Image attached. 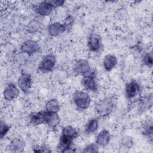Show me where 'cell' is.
<instances>
[{"label": "cell", "mask_w": 153, "mask_h": 153, "mask_svg": "<svg viewBox=\"0 0 153 153\" xmlns=\"http://www.w3.org/2000/svg\"><path fill=\"white\" fill-rule=\"evenodd\" d=\"M114 108V100L111 97H106L98 101L95 105L96 114L100 117L110 115Z\"/></svg>", "instance_id": "cell-1"}, {"label": "cell", "mask_w": 153, "mask_h": 153, "mask_svg": "<svg viewBox=\"0 0 153 153\" xmlns=\"http://www.w3.org/2000/svg\"><path fill=\"white\" fill-rule=\"evenodd\" d=\"M91 102V97L86 91H76L73 96V102L78 110H86L90 106Z\"/></svg>", "instance_id": "cell-2"}, {"label": "cell", "mask_w": 153, "mask_h": 153, "mask_svg": "<svg viewBox=\"0 0 153 153\" xmlns=\"http://www.w3.org/2000/svg\"><path fill=\"white\" fill-rule=\"evenodd\" d=\"M56 63V56L51 54H47L41 60L38 66V71L42 74L49 73L53 70Z\"/></svg>", "instance_id": "cell-3"}, {"label": "cell", "mask_w": 153, "mask_h": 153, "mask_svg": "<svg viewBox=\"0 0 153 153\" xmlns=\"http://www.w3.org/2000/svg\"><path fill=\"white\" fill-rule=\"evenodd\" d=\"M81 84L84 88L91 92H96L98 89V84L95 72H90L89 74L83 76Z\"/></svg>", "instance_id": "cell-4"}, {"label": "cell", "mask_w": 153, "mask_h": 153, "mask_svg": "<svg viewBox=\"0 0 153 153\" xmlns=\"http://www.w3.org/2000/svg\"><path fill=\"white\" fill-rule=\"evenodd\" d=\"M20 50L27 56H31L40 51V45L36 41L26 40L22 44Z\"/></svg>", "instance_id": "cell-5"}, {"label": "cell", "mask_w": 153, "mask_h": 153, "mask_svg": "<svg viewBox=\"0 0 153 153\" xmlns=\"http://www.w3.org/2000/svg\"><path fill=\"white\" fill-rule=\"evenodd\" d=\"M140 91V85L136 80H131L127 82L124 88L125 95L128 99H131L136 97L139 94Z\"/></svg>", "instance_id": "cell-6"}, {"label": "cell", "mask_w": 153, "mask_h": 153, "mask_svg": "<svg viewBox=\"0 0 153 153\" xmlns=\"http://www.w3.org/2000/svg\"><path fill=\"white\" fill-rule=\"evenodd\" d=\"M87 47L91 52L95 53L100 51L102 47L101 37L97 33H91L88 37Z\"/></svg>", "instance_id": "cell-7"}, {"label": "cell", "mask_w": 153, "mask_h": 153, "mask_svg": "<svg viewBox=\"0 0 153 153\" xmlns=\"http://www.w3.org/2000/svg\"><path fill=\"white\" fill-rule=\"evenodd\" d=\"M18 87L21 91L26 93L30 90L32 85V77L31 74L22 73L17 81Z\"/></svg>", "instance_id": "cell-8"}, {"label": "cell", "mask_w": 153, "mask_h": 153, "mask_svg": "<svg viewBox=\"0 0 153 153\" xmlns=\"http://www.w3.org/2000/svg\"><path fill=\"white\" fill-rule=\"evenodd\" d=\"M54 8L49 1H44L34 5L33 9L36 14L41 16H48L53 11Z\"/></svg>", "instance_id": "cell-9"}, {"label": "cell", "mask_w": 153, "mask_h": 153, "mask_svg": "<svg viewBox=\"0 0 153 153\" xmlns=\"http://www.w3.org/2000/svg\"><path fill=\"white\" fill-rule=\"evenodd\" d=\"M74 72L78 75L84 76L91 72V66L90 63L85 59L78 60L74 66Z\"/></svg>", "instance_id": "cell-10"}, {"label": "cell", "mask_w": 153, "mask_h": 153, "mask_svg": "<svg viewBox=\"0 0 153 153\" xmlns=\"http://www.w3.org/2000/svg\"><path fill=\"white\" fill-rule=\"evenodd\" d=\"M48 117V112L46 111L33 112L29 115V121L30 123L33 125L46 124Z\"/></svg>", "instance_id": "cell-11"}, {"label": "cell", "mask_w": 153, "mask_h": 153, "mask_svg": "<svg viewBox=\"0 0 153 153\" xmlns=\"http://www.w3.org/2000/svg\"><path fill=\"white\" fill-rule=\"evenodd\" d=\"M19 90L17 87L12 83L8 84L4 90L3 96L5 100L11 101L16 99L19 96Z\"/></svg>", "instance_id": "cell-12"}, {"label": "cell", "mask_w": 153, "mask_h": 153, "mask_svg": "<svg viewBox=\"0 0 153 153\" xmlns=\"http://www.w3.org/2000/svg\"><path fill=\"white\" fill-rule=\"evenodd\" d=\"M111 139V135L110 132L106 130L103 129L101 130L96 137V143L99 146L104 147L108 145Z\"/></svg>", "instance_id": "cell-13"}, {"label": "cell", "mask_w": 153, "mask_h": 153, "mask_svg": "<svg viewBox=\"0 0 153 153\" xmlns=\"http://www.w3.org/2000/svg\"><path fill=\"white\" fill-rule=\"evenodd\" d=\"M66 31L63 23L60 22H54L51 23L48 27V32L51 36H57Z\"/></svg>", "instance_id": "cell-14"}, {"label": "cell", "mask_w": 153, "mask_h": 153, "mask_svg": "<svg viewBox=\"0 0 153 153\" xmlns=\"http://www.w3.org/2000/svg\"><path fill=\"white\" fill-rule=\"evenodd\" d=\"M117 63V58L114 54H106L104 56L103 59V66L105 70L107 72H109L115 68Z\"/></svg>", "instance_id": "cell-15"}, {"label": "cell", "mask_w": 153, "mask_h": 153, "mask_svg": "<svg viewBox=\"0 0 153 153\" xmlns=\"http://www.w3.org/2000/svg\"><path fill=\"white\" fill-rule=\"evenodd\" d=\"M25 147V142L19 138L13 139L10 143L9 149L11 151L14 152H22Z\"/></svg>", "instance_id": "cell-16"}, {"label": "cell", "mask_w": 153, "mask_h": 153, "mask_svg": "<svg viewBox=\"0 0 153 153\" xmlns=\"http://www.w3.org/2000/svg\"><path fill=\"white\" fill-rule=\"evenodd\" d=\"M99 128V120L97 118L90 119L85 125V133L87 134H92L94 133Z\"/></svg>", "instance_id": "cell-17"}, {"label": "cell", "mask_w": 153, "mask_h": 153, "mask_svg": "<svg viewBox=\"0 0 153 153\" xmlns=\"http://www.w3.org/2000/svg\"><path fill=\"white\" fill-rule=\"evenodd\" d=\"M45 109L48 112L57 113L60 109V105L57 99H51L48 100L45 103Z\"/></svg>", "instance_id": "cell-18"}, {"label": "cell", "mask_w": 153, "mask_h": 153, "mask_svg": "<svg viewBox=\"0 0 153 153\" xmlns=\"http://www.w3.org/2000/svg\"><path fill=\"white\" fill-rule=\"evenodd\" d=\"M42 23L37 19H32L26 25V30L29 33L38 32L41 28Z\"/></svg>", "instance_id": "cell-19"}, {"label": "cell", "mask_w": 153, "mask_h": 153, "mask_svg": "<svg viewBox=\"0 0 153 153\" xmlns=\"http://www.w3.org/2000/svg\"><path fill=\"white\" fill-rule=\"evenodd\" d=\"M142 134L146 136L151 142L152 140V135H153V126L152 122L151 120L147 121L143 123L142 127Z\"/></svg>", "instance_id": "cell-20"}, {"label": "cell", "mask_w": 153, "mask_h": 153, "mask_svg": "<svg viewBox=\"0 0 153 153\" xmlns=\"http://www.w3.org/2000/svg\"><path fill=\"white\" fill-rule=\"evenodd\" d=\"M60 123V118L57 113H50L48 112V120L46 124L51 129H56Z\"/></svg>", "instance_id": "cell-21"}, {"label": "cell", "mask_w": 153, "mask_h": 153, "mask_svg": "<svg viewBox=\"0 0 153 153\" xmlns=\"http://www.w3.org/2000/svg\"><path fill=\"white\" fill-rule=\"evenodd\" d=\"M62 134L72 137L75 139L78 136V131L75 128L73 127L72 126H67L63 127V128L62 129Z\"/></svg>", "instance_id": "cell-22"}, {"label": "cell", "mask_w": 153, "mask_h": 153, "mask_svg": "<svg viewBox=\"0 0 153 153\" xmlns=\"http://www.w3.org/2000/svg\"><path fill=\"white\" fill-rule=\"evenodd\" d=\"M134 142L130 136H124L121 140V148L124 149L125 150H129L133 146Z\"/></svg>", "instance_id": "cell-23"}, {"label": "cell", "mask_w": 153, "mask_h": 153, "mask_svg": "<svg viewBox=\"0 0 153 153\" xmlns=\"http://www.w3.org/2000/svg\"><path fill=\"white\" fill-rule=\"evenodd\" d=\"M152 94H150L149 96L143 97L142 99H140V106L142 109H149L152 106Z\"/></svg>", "instance_id": "cell-24"}, {"label": "cell", "mask_w": 153, "mask_h": 153, "mask_svg": "<svg viewBox=\"0 0 153 153\" xmlns=\"http://www.w3.org/2000/svg\"><path fill=\"white\" fill-rule=\"evenodd\" d=\"M142 62L144 65L151 68L153 65V56L151 52L145 54L142 59Z\"/></svg>", "instance_id": "cell-25"}, {"label": "cell", "mask_w": 153, "mask_h": 153, "mask_svg": "<svg viewBox=\"0 0 153 153\" xmlns=\"http://www.w3.org/2000/svg\"><path fill=\"white\" fill-rule=\"evenodd\" d=\"M27 56V54H26L25 53L21 51L20 53H18L17 54H16L14 56V60L16 61V63H17L19 64L24 65L26 62H27V59H26Z\"/></svg>", "instance_id": "cell-26"}, {"label": "cell", "mask_w": 153, "mask_h": 153, "mask_svg": "<svg viewBox=\"0 0 153 153\" xmlns=\"http://www.w3.org/2000/svg\"><path fill=\"white\" fill-rule=\"evenodd\" d=\"M99 146L95 143H90L86 146L84 149L82 151V152H99Z\"/></svg>", "instance_id": "cell-27"}, {"label": "cell", "mask_w": 153, "mask_h": 153, "mask_svg": "<svg viewBox=\"0 0 153 153\" xmlns=\"http://www.w3.org/2000/svg\"><path fill=\"white\" fill-rule=\"evenodd\" d=\"M10 130V126L5 123L1 121L0 126V137L2 139L8 133Z\"/></svg>", "instance_id": "cell-28"}, {"label": "cell", "mask_w": 153, "mask_h": 153, "mask_svg": "<svg viewBox=\"0 0 153 153\" xmlns=\"http://www.w3.org/2000/svg\"><path fill=\"white\" fill-rule=\"evenodd\" d=\"M74 23V19L72 16L69 15L66 17V19H65L64 23L63 24L65 26L66 29V31L68 30H70L72 27Z\"/></svg>", "instance_id": "cell-29"}, {"label": "cell", "mask_w": 153, "mask_h": 153, "mask_svg": "<svg viewBox=\"0 0 153 153\" xmlns=\"http://www.w3.org/2000/svg\"><path fill=\"white\" fill-rule=\"evenodd\" d=\"M127 14V12L125 8H120L115 13L117 18L119 20H124L126 18Z\"/></svg>", "instance_id": "cell-30"}, {"label": "cell", "mask_w": 153, "mask_h": 153, "mask_svg": "<svg viewBox=\"0 0 153 153\" xmlns=\"http://www.w3.org/2000/svg\"><path fill=\"white\" fill-rule=\"evenodd\" d=\"M33 151L36 152H50L51 151L45 145H41L38 146L34 149H33Z\"/></svg>", "instance_id": "cell-31"}, {"label": "cell", "mask_w": 153, "mask_h": 153, "mask_svg": "<svg viewBox=\"0 0 153 153\" xmlns=\"http://www.w3.org/2000/svg\"><path fill=\"white\" fill-rule=\"evenodd\" d=\"M49 1L54 8L63 6V5L65 3L64 1H60V0H50Z\"/></svg>", "instance_id": "cell-32"}]
</instances>
